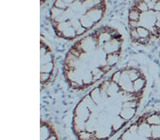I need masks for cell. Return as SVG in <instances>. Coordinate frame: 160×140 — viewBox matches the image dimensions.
Here are the masks:
<instances>
[{"label": "cell", "mask_w": 160, "mask_h": 140, "mask_svg": "<svg viewBox=\"0 0 160 140\" xmlns=\"http://www.w3.org/2000/svg\"><path fill=\"white\" fill-rule=\"evenodd\" d=\"M147 84L140 69L115 71L88 92L75 107L72 129L78 140H108L136 116Z\"/></svg>", "instance_id": "cell-1"}, {"label": "cell", "mask_w": 160, "mask_h": 140, "mask_svg": "<svg viewBox=\"0 0 160 140\" xmlns=\"http://www.w3.org/2000/svg\"><path fill=\"white\" fill-rule=\"evenodd\" d=\"M123 44L121 33L108 25L78 38L63 61V76L70 88L84 91L101 81L119 62Z\"/></svg>", "instance_id": "cell-2"}, {"label": "cell", "mask_w": 160, "mask_h": 140, "mask_svg": "<svg viewBox=\"0 0 160 140\" xmlns=\"http://www.w3.org/2000/svg\"><path fill=\"white\" fill-rule=\"evenodd\" d=\"M104 10V5L99 0H63L51 13L53 31L61 39H78L101 21Z\"/></svg>", "instance_id": "cell-3"}, {"label": "cell", "mask_w": 160, "mask_h": 140, "mask_svg": "<svg viewBox=\"0 0 160 140\" xmlns=\"http://www.w3.org/2000/svg\"><path fill=\"white\" fill-rule=\"evenodd\" d=\"M117 140H160V111H150L138 117Z\"/></svg>", "instance_id": "cell-4"}, {"label": "cell", "mask_w": 160, "mask_h": 140, "mask_svg": "<svg viewBox=\"0 0 160 140\" xmlns=\"http://www.w3.org/2000/svg\"><path fill=\"white\" fill-rule=\"evenodd\" d=\"M53 54L48 44L41 39V86L45 87L53 75Z\"/></svg>", "instance_id": "cell-5"}, {"label": "cell", "mask_w": 160, "mask_h": 140, "mask_svg": "<svg viewBox=\"0 0 160 140\" xmlns=\"http://www.w3.org/2000/svg\"><path fill=\"white\" fill-rule=\"evenodd\" d=\"M41 140H58L53 126L48 122L41 120Z\"/></svg>", "instance_id": "cell-6"}]
</instances>
